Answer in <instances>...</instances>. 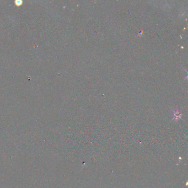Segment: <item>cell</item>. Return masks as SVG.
Masks as SVG:
<instances>
[{
  "label": "cell",
  "instance_id": "cell-1",
  "mask_svg": "<svg viewBox=\"0 0 188 188\" xmlns=\"http://www.w3.org/2000/svg\"><path fill=\"white\" fill-rule=\"evenodd\" d=\"M182 115V112L179 109H176V110L173 111V119H174L176 120H178V119H180Z\"/></svg>",
  "mask_w": 188,
  "mask_h": 188
}]
</instances>
